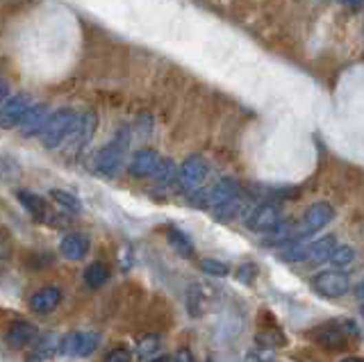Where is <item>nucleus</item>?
<instances>
[{
	"instance_id": "1",
	"label": "nucleus",
	"mask_w": 364,
	"mask_h": 362,
	"mask_svg": "<svg viewBox=\"0 0 364 362\" xmlns=\"http://www.w3.org/2000/svg\"><path fill=\"white\" fill-rule=\"evenodd\" d=\"M128 144H130V137H125V130L118 132V137L112 144L103 146V149L92 158V171L103 175V178H114L123 167V155H125V146Z\"/></svg>"
},
{
	"instance_id": "2",
	"label": "nucleus",
	"mask_w": 364,
	"mask_h": 362,
	"mask_svg": "<svg viewBox=\"0 0 364 362\" xmlns=\"http://www.w3.org/2000/svg\"><path fill=\"white\" fill-rule=\"evenodd\" d=\"M335 217V210H332V205L328 203H317L312 205V208L306 210V214L299 219V224L296 228H292V237L294 242H301V239H308L312 235H317L321 228H325Z\"/></svg>"
},
{
	"instance_id": "3",
	"label": "nucleus",
	"mask_w": 364,
	"mask_h": 362,
	"mask_svg": "<svg viewBox=\"0 0 364 362\" xmlns=\"http://www.w3.org/2000/svg\"><path fill=\"white\" fill-rule=\"evenodd\" d=\"M237 194H239V182L233 178H224L217 184H212V187L196 191V194L191 196V205H194V208H203V210H217L219 205L228 203L230 198H235Z\"/></svg>"
},
{
	"instance_id": "4",
	"label": "nucleus",
	"mask_w": 364,
	"mask_h": 362,
	"mask_svg": "<svg viewBox=\"0 0 364 362\" xmlns=\"http://www.w3.org/2000/svg\"><path fill=\"white\" fill-rule=\"evenodd\" d=\"M96 125H98V116L94 112H83L76 116V121H73L69 135L64 137V142L59 149L66 151V153H78L83 151L85 146L92 142L94 132H96Z\"/></svg>"
},
{
	"instance_id": "5",
	"label": "nucleus",
	"mask_w": 364,
	"mask_h": 362,
	"mask_svg": "<svg viewBox=\"0 0 364 362\" xmlns=\"http://www.w3.org/2000/svg\"><path fill=\"white\" fill-rule=\"evenodd\" d=\"M76 112L73 109H57L48 116L46 125L41 128V132L36 137H41V142L46 149H59L64 142V137L69 135L73 121H76Z\"/></svg>"
},
{
	"instance_id": "6",
	"label": "nucleus",
	"mask_w": 364,
	"mask_h": 362,
	"mask_svg": "<svg viewBox=\"0 0 364 362\" xmlns=\"http://www.w3.org/2000/svg\"><path fill=\"white\" fill-rule=\"evenodd\" d=\"M103 342L100 332H66V335L59 339L57 351L66 358H87L98 349Z\"/></svg>"
},
{
	"instance_id": "7",
	"label": "nucleus",
	"mask_w": 364,
	"mask_h": 362,
	"mask_svg": "<svg viewBox=\"0 0 364 362\" xmlns=\"http://www.w3.org/2000/svg\"><path fill=\"white\" fill-rule=\"evenodd\" d=\"M207 171H210V167H207L205 158H200V155H191V158H187L180 167H178L175 178H173L178 184V191H184V194L198 191Z\"/></svg>"
},
{
	"instance_id": "8",
	"label": "nucleus",
	"mask_w": 364,
	"mask_h": 362,
	"mask_svg": "<svg viewBox=\"0 0 364 362\" xmlns=\"http://www.w3.org/2000/svg\"><path fill=\"white\" fill-rule=\"evenodd\" d=\"M312 287H314V292H319L325 299H339L351 292L353 280L346 271L330 269V271L317 273V276L312 278Z\"/></svg>"
},
{
	"instance_id": "9",
	"label": "nucleus",
	"mask_w": 364,
	"mask_h": 362,
	"mask_svg": "<svg viewBox=\"0 0 364 362\" xmlns=\"http://www.w3.org/2000/svg\"><path fill=\"white\" fill-rule=\"evenodd\" d=\"M246 224L253 233L269 235L282 224V205L278 203H262L246 214Z\"/></svg>"
},
{
	"instance_id": "10",
	"label": "nucleus",
	"mask_w": 364,
	"mask_h": 362,
	"mask_svg": "<svg viewBox=\"0 0 364 362\" xmlns=\"http://www.w3.org/2000/svg\"><path fill=\"white\" fill-rule=\"evenodd\" d=\"M30 107H32V98L28 94L10 96L0 103V128H17Z\"/></svg>"
},
{
	"instance_id": "11",
	"label": "nucleus",
	"mask_w": 364,
	"mask_h": 362,
	"mask_svg": "<svg viewBox=\"0 0 364 362\" xmlns=\"http://www.w3.org/2000/svg\"><path fill=\"white\" fill-rule=\"evenodd\" d=\"M214 290L210 285H203V283H194L187 290V310L191 317H203L212 310L214 306Z\"/></svg>"
},
{
	"instance_id": "12",
	"label": "nucleus",
	"mask_w": 364,
	"mask_h": 362,
	"mask_svg": "<svg viewBox=\"0 0 364 362\" xmlns=\"http://www.w3.org/2000/svg\"><path fill=\"white\" fill-rule=\"evenodd\" d=\"M59 303H62V290H59V287L48 285V287L36 290L32 297H30L28 306L34 315H48V312H53Z\"/></svg>"
},
{
	"instance_id": "13",
	"label": "nucleus",
	"mask_w": 364,
	"mask_h": 362,
	"mask_svg": "<svg viewBox=\"0 0 364 362\" xmlns=\"http://www.w3.org/2000/svg\"><path fill=\"white\" fill-rule=\"evenodd\" d=\"M160 155L158 151H153V149H139L135 155H132V160H130V173L135 175V178H148L151 175L153 178V173H155V169H158L160 164Z\"/></svg>"
},
{
	"instance_id": "14",
	"label": "nucleus",
	"mask_w": 364,
	"mask_h": 362,
	"mask_svg": "<svg viewBox=\"0 0 364 362\" xmlns=\"http://www.w3.org/2000/svg\"><path fill=\"white\" fill-rule=\"evenodd\" d=\"M48 105H43V103H39V105H32L25 112V116L21 119L19 123V130H21V135H25V137H34V135H39L41 128L46 125L48 121Z\"/></svg>"
},
{
	"instance_id": "15",
	"label": "nucleus",
	"mask_w": 364,
	"mask_h": 362,
	"mask_svg": "<svg viewBox=\"0 0 364 362\" xmlns=\"http://www.w3.org/2000/svg\"><path fill=\"white\" fill-rule=\"evenodd\" d=\"M59 251H62V255L66 260H83L89 253V237L85 233H69L64 235L62 244H59Z\"/></svg>"
},
{
	"instance_id": "16",
	"label": "nucleus",
	"mask_w": 364,
	"mask_h": 362,
	"mask_svg": "<svg viewBox=\"0 0 364 362\" xmlns=\"http://www.w3.org/2000/svg\"><path fill=\"white\" fill-rule=\"evenodd\" d=\"M337 246V237L335 235H325L321 239H314L312 244H303V248H306V260L310 262H323L328 260L330 253L335 251Z\"/></svg>"
},
{
	"instance_id": "17",
	"label": "nucleus",
	"mask_w": 364,
	"mask_h": 362,
	"mask_svg": "<svg viewBox=\"0 0 364 362\" xmlns=\"http://www.w3.org/2000/svg\"><path fill=\"white\" fill-rule=\"evenodd\" d=\"M36 337V328L28 321H14L7 330V344L12 349H25V346Z\"/></svg>"
},
{
	"instance_id": "18",
	"label": "nucleus",
	"mask_w": 364,
	"mask_h": 362,
	"mask_svg": "<svg viewBox=\"0 0 364 362\" xmlns=\"http://www.w3.org/2000/svg\"><path fill=\"white\" fill-rule=\"evenodd\" d=\"M248 205H250L248 198H239V194H237L235 198H230L228 203L219 205V208L214 210V214H217V219H221V221H235V219H239L246 214Z\"/></svg>"
},
{
	"instance_id": "19",
	"label": "nucleus",
	"mask_w": 364,
	"mask_h": 362,
	"mask_svg": "<svg viewBox=\"0 0 364 362\" xmlns=\"http://www.w3.org/2000/svg\"><path fill=\"white\" fill-rule=\"evenodd\" d=\"M330 264L335 269H348L353 267L355 262H358V251H355L353 246H335V251L330 253Z\"/></svg>"
},
{
	"instance_id": "20",
	"label": "nucleus",
	"mask_w": 364,
	"mask_h": 362,
	"mask_svg": "<svg viewBox=\"0 0 364 362\" xmlns=\"http://www.w3.org/2000/svg\"><path fill=\"white\" fill-rule=\"evenodd\" d=\"M107 278H109V269H107V264H103V262H92L85 269V283L89 287H94V290L100 285H105Z\"/></svg>"
},
{
	"instance_id": "21",
	"label": "nucleus",
	"mask_w": 364,
	"mask_h": 362,
	"mask_svg": "<svg viewBox=\"0 0 364 362\" xmlns=\"http://www.w3.org/2000/svg\"><path fill=\"white\" fill-rule=\"evenodd\" d=\"M169 242H171V246H173L180 255H184V257L194 255V242L189 239L187 233L178 231V228H169Z\"/></svg>"
},
{
	"instance_id": "22",
	"label": "nucleus",
	"mask_w": 364,
	"mask_h": 362,
	"mask_svg": "<svg viewBox=\"0 0 364 362\" xmlns=\"http://www.w3.org/2000/svg\"><path fill=\"white\" fill-rule=\"evenodd\" d=\"M17 198L21 201V205L32 214V217H43V212H46V208H43V201L36 194H32V191H28V189H19L17 191Z\"/></svg>"
},
{
	"instance_id": "23",
	"label": "nucleus",
	"mask_w": 364,
	"mask_h": 362,
	"mask_svg": "<svg viewBox=\"0 0 364 362\" xmlns=\"http://www.w3.org/2000/svg\"><path fill=\"white\" fill-rule=\"evenodd\" d=\"M50 198H53L57 205H62L64 210H69V212H80V210H83L80 198L69 194V191H64V189H50Z\"/></svg>"
},
{
	"instance_id": "24",
	"label": "nucleus",
	"mask_w": 364,
	"mask_h": 362,
	"mask_svg": "<svg viewBox=\"0 0 364 362\" xmlns=\"http://www.w3.org/2000/svg\"><path fill=\"white\" fill-rule=\"evenodd\" d=\"M175 171H178V167H175V162L173 160H160V164L158 169H155V173H153V178L158 184H169L171 180L175 178Z\"/></svg>"
},
{
	"instance_id": "25",
	"label": "nucleus",
	"mask_w": 364,
	"mask_h": 362,
	"mask_svg": "<svg viewBox=\"0 0 364 362\" xmlns=\"http://www.w3.org/2000/svg\"><path fill=\"white\" fill-rule=\"evenodd\" d=\"M198 267H200V271L203 273H207V276H228L230 273V267L226 262H221V260H214V257H205V260H200L198 262Z\"/></svg>"
},
{
	"instance_id": "26",
	"label": "nucleus",
	"mask_w": 364,
	"mask_h": 362,
	"mask_svg": "<svg viewBox=\"0 0 364 362\" xmlns=\"http://www.w3.org/2000/svg\"><path fill=\"white\" fill-rule=\"evenodd\" d=\"M158 349H160V337L158 335H144L137 342L139 356H151V353H155Z\"/></svg>"
},
{
	"instance_id": "27",
	"label": "nucleus",
	"mask_w": 364,
	"mask_h": 362,
	"mask_svg": "<svg viewBox=\"0 0 364 362\" xmlns=\"http://www.w3.org/2000/svg\"><path fill=\"white\" fill-rule=\"evenodd\" d=\"M50 356H53V346L39 344L32 353H28L25 362H50Z\"/></svg>"
},
{
	"instance_id": "28",
	"label": "nucleus",
	"mask_w": 364,
	"mask_h": 362,
	"mask_svg": "<svg viewBox=\"0 0 364 362\" xmlns=\"http://www.w3.org/2000/svg\"><path fill=\"white\" fill-rule=\"evenodd\" d=\"M244 362H276V358H273V353L269 349H255L248 353Z\"/></svg>"
},
{
	"instance_id": "29",
	"label": "nucleus",
	"mask_w": 364,
	"mask_h": 362,
	"mask_svg": "<svg viewBox=\"0 0 364 362\" xmlns=\"http://www.w3.org/2000/svg\"><path fill=\"white\" fill-rule=\"evenodd\" d=\"M105 362H132V356L128 349H116L105 358Z\"/></svg>"
},
{
	"instance_id": "30",
	"label": "nucleus",
	"mask_w": 364,
	"mask_h": 362,
	"mask_svg": "<svg viewBox=\"0 0 364 362\" xmlns=\"http://www.w3.org/2000/svg\"><path fill=\"white\" fill-rule=\"evenodd\" d=\"M173 362H194V356H191L189 349H180L173 356Z\"/></svg>"
},
{
	"instance_id": "31",
	"label": "nucleus",
	"mask_w": 364,
	"mask_h": 362,
	"mask_svg": "<svg viewBox=\"0 0 364 362\" xmlns=\"http://www.w3.org/2000/svg\"><path fill=\"white\" fill-rule=\"evenodd\" d=\"M7 98H10V83L0 78V103L7 100Z\"/></svg>"
},
{
	"instance_id": "32",
	"label": "nucleus",
	"mask_w": 364,
	"mask_h": 362,
	"mask_svg": "<svg viewBox=\"0 0 364 362\" xmlns=\"http://www.w3.org/2000/svg\"><path fill=\"white\" fill-rule=\"evenodd\" d=\"M148 362H171L167 356H160V358H153V360H148Z\"/></svg>"
},
{
	"instance_id": "33",
	"label": "nucleus",
	"mask_w": 364,
	"mask_h": 362,
	"mask_svg": "<svg viewBox=\"0 0 364 362\" xmlns=\"http://www.w3.org/2000/svg\"><path fill=\"white\" fill-rule=\"evenodd\" d=\"M344 362H362L360 358H348V360H344Z\"/></svg>"
}]
</instances>
